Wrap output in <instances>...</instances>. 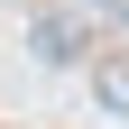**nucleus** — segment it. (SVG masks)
Returning <instances> with one entry per match:
<instances>
[{"label": "nucleus", "instance_id": "2", "mask_svg": "<svg viewBox=\"0 0 129 129\" xmlns=\"http://www.w3.org/2000/svg\"><path fill=\"white\" fill-rule=\"evenodd\" d=\"M28 37H37V55H55V64L74 55V46H83V37H74V28H64V19H37V28H28Z\"/></svg>", "mask_w": 129, "mask_h": 129}, {"label": "nucleus", "instance_id": "3", "mask_svg": "<svg viewBox=\"0 0 129 129\" xmlns=\"http://www.w3.org/2000/svg\"><path fill=\"white\" fill-rule=\"evenodd\" d=\"M102 9H111V19H129V0H102Z\"/></svg>", "mask_w": 129, "mask_h": 129}, {"label": "nucleus", "instance_id": "1", "mask_svg": "<svg viewBox=\"0 0 129 129\" xmlns=\"http://www.w3.org/2000/svg\"><path fill=\"white\" fill-rule=\"evenodd\" d=\"M92 102L102 111H129V55H92Z\"/></svg>", "mask_w": 129, "mask_h": 129}]
</instances>
